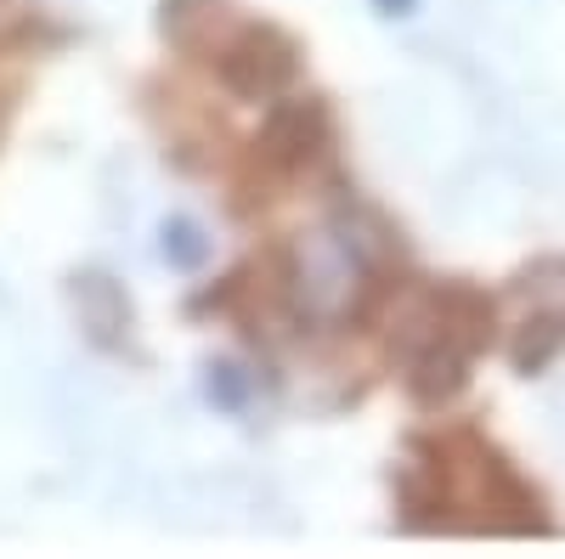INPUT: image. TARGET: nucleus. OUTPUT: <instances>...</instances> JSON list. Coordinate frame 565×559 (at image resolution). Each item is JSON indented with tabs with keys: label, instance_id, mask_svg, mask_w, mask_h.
<instances>
[{
	"label": "nucleus",
	"instance_id": "nucleus-3",
	"mask_svg": "<svg viewBox=\"0 0 565 559\" xmlns=\"http://www.w3.org/2000/svg\"><path fill=\"white\" fill-rule=\"evenodd\" d=\"M204 255H210V244H204V232H199L193 221H186V215L164 221V260H170V266L193 271V266H204Z\"/></svg>",
	"mask_w": 565,
	"mask_h": 559
},
{
	"label": "nucleus",
	"instance_id": "nucleus-1",
	"mask_svg": "<svg viewBox=\"0 0 565 559\" xmlns=\"http://www.w3.org/2000/svg\"><path fill=\"white\" fill-rule=\"evenodd\" d=\"M295 68H300L295 40L266 29V23H249L221 57V79L238 90V97H266V90H277L282 79H295Z\"/></svg>",
	"mask_w": 565,
	"mask_h": 559
},
{
	"label": "nucleus",
	"instance_id": "nucleus-5",
	"mask_svg": "<svg viewBox=\"0 0 565 559\" xmlns=\"http://www.w3.org/2000/svg\"><path fill=\"white\" fill-rule=\"evenodd\" d=\"M380 7H413V0H380Z\"/></svg>",
	"mask_w": 565,
	"mask_h": 559
},
{
	"label": "nucleus",
	"instance_id": "nucleus-4",
	"mask_svg": "<svg viewBox=\"0 0 565 559\" xmlns=\"http://www.w3.org/2000/svg\"><path fill=\"white\" fill-rule=\"evenodd\" d=\"M521 294H526L537 311H554V316H565V260H548V266L526 271Z\"/></svg>",
	"mask_w": 565,
	"mask_h": 559
},
{
	"label": "nucleus",
	"instance_id": "nucleus-2",
	"mask_svg": "<svg viewBox=\"0 0 565 559\" xmlns=\"http://www.w3.org/2000/svg\"><path fill=\"white\" fill-rule=\"evenodd\" d=\"M322 130H328V119H322L317 103H289V108H277L271 125H266V153H282L289 164H300V159L317 153Z\"/></svg>",
	"mask_w": 565,
	"mask_h": 559
}]
</instances>
